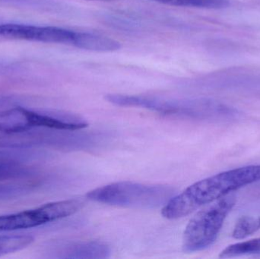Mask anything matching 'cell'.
<instances>
[{
    "label": "cell",
    "mask_w": 260,
    "mask_h": 259,
    "mask_svg": "<svg viewBox=\"0 0 260 259\" xmlns=\"http://www.w3.org/2000/svg\"><path fill=\"white\" fill-rule=\"evenodd\" d=\"M260 180V164L227 170L202 179L176 194L162 208V215L177 220L189 215L201 207Z\"/></svg>",
    "instance_id": "cell-1"
},
{
    "label": "cell",
    "mask_w": 260,
    "mask_h": 259,
    "mask_svg": "<svg viewBox=\"0 0 260 259\" xmlns=\"http://www.w3.org/2000/svg\"><path fill=\"white\" fill-rule=\"evenodd\" d=\"M175 195L176 190L172 187L123 181L91 190L87 198L113 206L154 209L165 206Z\"/></svg>",
    "instance_id": "cell-2"
},
{
    "label": "cell",
    "mask_w": 260,
    "mask_h": 259,
    "mask_svg": "<svg viewBox=\"0 0 260 259\" xmlns=\"http://www.w3.org/2000/svg\"><path fill=\"white\" fill-rule=\"evenodd\" d=\"M105 99L116 106L143 108L162 115L194 120L215 118L226 109L207 99L163 98L117 94H108Z\"/></svg>",
    "instance_id": "cell-3"
},
{
    "label": "cell",
    "mask_w": 260,
    "mask_h": 259,
    "mask_svg": "<svg viewBox=\"0 0 260 259\" xmlns=\"http://www.w3.org/2000/svg\"><path fill=\"white\" fill-rule=\"evenodd\" d=\"M236 202L237 196L229 194L197 212L183 233V251L200 252L212 246Z\"/></svg>",
    "instance_id": "cell-4"
},
{
    "label": "cell",
    "mask_w": 260,
    "mask_h": 259,
    "mask_svg": "<svg viewBox=\"0 0 260 259\" xmlns=\"http://www.w3.org/2000/svg\"><path fill=\"white\" fill-rule=\"evenodd\" d=\"M80 123L76 115L70 114H41L23 107L0 112V131L21 132L44 129L56 131H77Z\"/></svg>",
    "instance_id": "cell-5"
},
{
    "label": "cell",
    "mask_w": 260,
    "mask_h": 259,
    "mask_svg": "<svg viewBox=\"0 0 260 259\" xmlns=\"http://www.w3.org/2000/svg\"><path fill=\"white\" fill-rule=\"evenodd\" d=\"M79 199L50 202L38 208L0 216V233L38 228L70 217L82 208Z\"/></svg>",
    "instance_id": "cell-6"
},
{
    "label": "cell",
    "mask_w": 260,
    "mask_h": 259,
    "mask_svg": "<svg viewBox=\"0 0 260 259\" xmlns=\"http://www.w3.org/2000/svg\"><path fill=\"white\" fill-rule=\"evenodd\" d=\"M76 35L77 31L53 26L0 24V36L13 39L74 46Z\"/></svg>",
    "instance_id": "cell-7"
},
{
    "label": "cell",
    "mask_w": 260,
    "mask_h": 259,
    "mask_svg": "<svg viewBox=\"0 0 260 259\" xmlns=\"http://www.w3.org/2000/svg\"><path fill=\"white\" fill-rule=\"evenodd\" d=\"M56 254L59 258L102 259L109 258L111 249L102 242H76L59 246Z\"/></svg>",
    "instance_id": "cell-8"
},
{
    "label": "cell",
    "mask_w": 260,
    "mask_h": 259,
    "mask_svg": "<svg viewBox=\"0 0 260 259\" xmlns=\"http://www.w3.org/2000/svg\"><path fill=\"white\" fill-rule=\"evenodd\" d=\"M41 129L21 132H6L0 131V149L21 147L37 145L51 141L52 136L44 133Z\"/></svg>",
    "instance_id": "cell-9"
},
{
    "label": "cell",
    "mask_w": 260,
    "mask_h": 259,
    "mask_svg": "<svg viewBox=\"0 0 260 259\" xmlns=\"http://www.w3.org/2000/svg\"><path fill=\"white\" fill-rule=\"evenodd\" d=\"M75 47L89 51L108 53L120 50L121 44L108 36L88 32L77 31Z\"/></svg>",
    "instance_id": "cell-10"
},
{
    "label": "cell",
    "mask_w": 260,
    "mask_h": 259,
    "mask_svg": "<svg viewBox=\"0 0 260 259\" xmlns=\"http://www.w3.org/2000/svg\"><path fill=\"white\" fill-rule=\"evenodd\" d=\"M29 169L15 157L0 152V180L15 179L28 174Z\"/></svg>",
    "instance_id": "cell-11"
},
{
    "label": "cell",
    "mask_w": 260,
    "mask_h": 259,
    "mask_svg": "<svg viewBox=\"0 0 260 259\" xmlns=\"http://www.w3.org/2000/svg\"><path fill=\"white\" fill-rule=\"evenodd\" d=\"M34 242V238L27 235L1 236L0 257L25 249Z\"/></svg>",
    "instance_id": "cell-12"
},
{
    "label": "cell",
    "mask_w": 260,
    "mask_h": 259,
    "mask_svg": "<svg viewBox=\"0 0 260 259\" xmlns=\"http://www.w3.org/2000/svg\"><path fill=\"white\" fill-rule=\"evenodd\" d=\"M260 253V238L231 245L220 253V258H233L248 254Z\"/></svg>",
    "instance_id": "cell-13"
},
{
    "label": "cell",
    "mask_w": 260,
    "mask_h": 259,
    "mask_svg": "<svg viewBox=\"0 0 260 259\" xmlns=\"http://www.w3.org/2000/svg\"><path fill=\"white\" fill-rule=\"evenodd\" d=\"M260 229V217L244 215L236 222L232 237L236 240H244L257 232Z\"/></svg>",
    "instance_id": "cell-14"
},
{
    "label": "cell",
    "mask_w": 260,
    "mask_h": 259,
    "mask_svg": "<svg viewBox=\"0 0 260 259\" xmlns=\"http://www.w3.org/2000/svg\"><path fill=\"white\" fill-rule=\"evenodd\" d=\"M170 6L181 7L203 8V9H221L227 7L229 0H151Z\"/></svg>",
    "instance_id": "cell-15"
},
{
    "label": "cell",
    "mask_w": 260,
    "mask_h": 259,
    "mask_svg": "<svg viewBox=\"0 0 260 259\" xmlns=\"http://www.w3.org/2000/svg\"><path fill=\"white\" fill-rule=\"evenodd\" d=\"M0 3L29 8L50 7V3L47 0H0Z\"/></svg>",
    "instance_id": "cell-16"
},
{
    "label": "cell",
    "mask_w": 260,
    "mask_h": 259,
    "mask_svg": "<svg viewBox=\"0 0 260 259\" xmlns=\"http://www.w3.org/2000/svg\"><path fill=\"white\" fill-rule=\"evenodd\" d=\"M90 1H103V2H111V1H114V0H90Z\"/></svg>",
    "instance_id": "cell-17"
}]
</instances>
